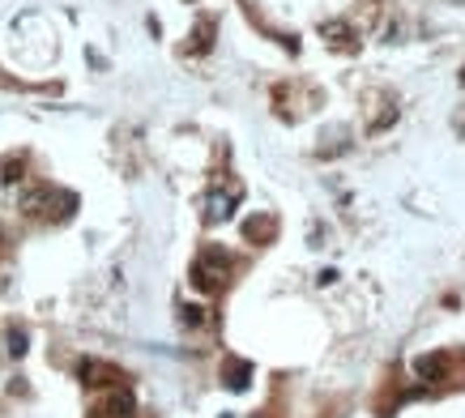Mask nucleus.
Here are the masks:
<instances>
[{
    "label": "nucleus",
    "mask_w": 465,
    "mask_h": 418,
    "mask_svg": "<svg viewBox=\"0 0 465 418\" xmlns=\"http://www.w3.org/2000/svg\"><path fill=\"white\" fill-rule=\"evenodd\" d=\"M248 376H252V368L248 363H227V389H248Z\"/></svg>",
    "instance_id": "nucleus-1"
},
{
    "label": "nucleus",
    "mask_w": 465,
    "mask_h": 418,
    "mask_svg": "<svg viewBox=\"0 0 465 418\" xmlns=\"http://www.w3.org/2000/svg\"><path fill=\"white\" fill-rule=\"evenodd\" d=\"M448 372V354H431V358H419V376H444Z\"/></svg>",
    "instance_id": "nucleus-2"
},
{
    "label": "nucleus",
    "mask_w": 465,
    "mask_h": 418,
    "mask_svg": "<svg viewBox=\"0 0 465 418\" xmlns=\"http://www.w3.org/2000/svg\"><path fill=\"white\" fill-rule=\"evenodd\" d=\"M231 205H235V192H231V196H214V201H210V218H214V222H218V218H231Z\"/></svg>",
    "instance_id": "nucleus-3"
},
{
    "label": "nucleus",
    "mask_w": 465,
    "mask_h": 418,
    "mask_svg": "<svg viewBox=\"0 0 465 418\" xmlns=\"http://www.w3.org/2000/svg\"><path fill=\"white\" fill-rule=\"evenodd\" d=\"M265 235H274V222H269V218H261V222L252 218V222H248V239H265Z\"/></svg>",
    "instance_id": "nucleus-4"
},
{
    "label": "nucleus",
    "mask_w": 465,
    "mask_h": 418,
    "mask_svg": "<svg viewBox=\"0 0 465 418\" xmlns=\"http://www.w3.org/2000/svg\"><path fill=\"white\" fill-rule=\"evenodd\" d=\"M9 354H26V333H9Z\"/></svg>",
    "instance_id": "nucleus-5"
},
{
    "label": "nucleus",
    "mask_w": 465,
    "mask_h": 418,
    "mask_svg": "<svg viewBox=\"0 0 465 418\" xmlns=\"http://www.w3.org/2000/svg\"><path fill=\"white\" fill-rule=\"evenodd\" d=\"M0 180H5V184H13V180H22V163H9V167H5V175H0Z\"/></svg>",
    "instance_id": "nucleus-6"
},
{
    "label": "nucleus",
    "mask_w": 465,
    "mask_h": 418,
    "mask_svg": "<svg viewBox=\"0 0 465 418\" xmlns=\"http://www.w3.org/2000/svg\"><path fill=\"white\" fill-rule=\"evenodd\" d=\"M205 316H201V307H184V325H201Z\"/></svg>",
    "instance_id": "nucleus-7"
}]
</instances>
